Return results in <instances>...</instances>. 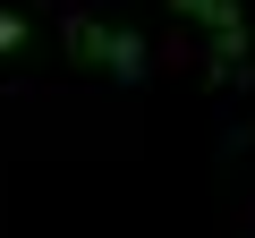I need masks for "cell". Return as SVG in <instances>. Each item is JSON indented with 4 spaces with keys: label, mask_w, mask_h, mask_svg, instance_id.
Wrapping results in <instances>:
<instances>
[{
    "label": "cell",
    "mask_w": 255,
    "mask_h": 238,
    "mask_svg": "<svg viewBox=\"0 0 255 238\" xmlns=\"http://www.w3.org/2000/svg\"><path fill=\"white\" fill-rule=\"evenodd\" d=\"M196 26L213 34V77L230 85V77L247 68V43H255V34H247V9H238V0H204V9H196Z\"/></svg>",
    "instance_id": "7a4b0ae2"
},
{
    "label": "cell",
    "mask_w": 255,
    "mask_h": 238,
    "mask_svg": "<svg viewBox=\"0 0 255 238\" xmlns=\"http://www.w3.org/2000/svg\"><path fill=\"white\" fill-rule=\"evenodd\" d=\"M60 34H68V60H77V68H102V77H119V85H136V77L153 68V51H145V34H136V26H111V17H68Z\"/></svg>",
    "instance_id": "6da1fadb"
},
{
    "label": "cell",
    "mask_w": 255,
    "mask_h": 238,
    "mask_svg": "<svg viewBox=\"0 0 255 238\" xmlns=\"http://www.w3.org/2000/svg\"><path fill=\"white\" fill-rule=\"evenodd\" d=\"M26 43H34V26H26L17 9H0V60H9V51H26Z\"/></svg>",
    "instance_id": "3957f363"
}]
</instances>
